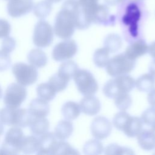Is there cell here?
<instances>
[{"label":"cell","instance_id":"cell-25","mask_svg":"<svg viewBox=\"0 0 155 155\" xmlns=\"http://www.w3.org/2000/svg\"><path fill=\"white\" fill-rule=\"evenodd\" d=\"M78 70L79 67L77 64L73 61L69 60L61 64L58 73L70 81L74 77Z\"/></svg>","mask_w":155,"mask_h":155},{"label":"cell","instance_id":"cell-27","mask_svg":"<svg viewBox=\"0 0 155 155\" xmlns=\"http://www.w3.org/2000/svg\"><path fill=\"white\" fill-rule=\"evenodd\" d=\"M99 0H78L79 7L87 19L93 23V18L98 6Z\"/></svg>","mask_w":155,"mask_h":155},{"label":"cell","instance_id":"cell-11","mask_svg":"<svg viewBox=\"0 0 155 155\" xmlns=\"http://www.w3.org/2000/svg\"><path fill=\"white\" fill-rule=\"evenodd\" d=\"M92 136L97 139L103 140L108 137L112 130L110 121L104 116L96 117L92 121L90 126Z\"/></svg>","mask_w":155,"mask_h":155},{"label":"cell","instance_id":"cell-46","mask_svg":"<svg viewBox=\"0 0 155 155\" xmlns=\"http://www.w3.org/2000/svg\"><path fill=\"white\" fill-rule=\"evenodd\" d=\"M150 130H151V131L152 132L153 134L154 135V136L155 137V125H154L153 126L151 127V128H150Z\"/></svg>","mask_w":155,"mask_h":155},{"label":"cell","instance_id":"cell-5","mask_svg":"<svg viewBox=\"0 0 155 155\" xmlns=\"http://www.w3.org/2000/svg\"><path fill=\"white\" fill-rule=\"evenodd\" d=\"M24 137V133L20 127H14L9 129L0 148V154H16L20 153Z\"/></svg>","mask_w":155,"mask_h":155},{"label":"cell","instance_id":"cell-50","mask_svg":"<svg viewBox=\"0 0 155 155\" xmlns=\"http://www.w3.org/2000/svg\"><path fill=\"white\" fill-rule=\"evenodd\" d=\"M5 1H10V0H5Z\"/></svg>","mask_w":155,"mask_h":155},{"label":"cell","instance_id":"cell-1","mask_svg":"<svg viewBox=\"0 0 155 155\" xmlns=\"http://www.w3.org/2000/svg\"><path fill=\"white\" fill-rule=\"evenodd\" d=\"M74 10L62 7L57 13L54 24L53 31L59 38L70 39L74 33L76 26Z\"/></svg>","mask_w":155,"mask_h":155},{"label":"cell","instance_id":"cell-44","mask_svg":"<svg viewBox=\"0 0 155 155\" xmlns=\"http://www.w3.org/2000/svg\"><path fill=\"white\" fill-rule=\"evenodd\" d=\"M149 73L155 76V59L151 62L149 66Z\"/></svg>","mask_w":155,"mask_h":155},{"label":"cell","instance_id":"cell-43","mask_svg":"<svg viewBox=\"0 0 155 155\" xmlns=\"http://www.w3.org/2000/svg\"><path fill=\"white\" fill-rule=\"evenodd\" d=\"M124 0H104V2L108 5H116Z\"/></svg>","mask_w":155,"mask_h":155},{"label":"cell","instance_id":"cell-35","mask_svg":"<svg viewBox=\"0 0 155 155\" xmlns=\"http://www.w3.org/2000/svg\"><path fill=\"white\" fill-rule=\"evenodd\" d=\"M104 153L107 155L133 154L134 152L130 148L121 147L116 143H111L104 149Z\"/></svg>","mask_w":155,"mask_h":155},{"label":"cell","instance_id":"cell-36","mask_svg":"<svg viewBox=\"0 0 155 155\" xmlns=\"http://www.w3.org/2000/svg\"><path fill=\"white\" fill-rule=\"evenodd\" d=\"M143 124L152 127L155 125V107H151L145 110L140 117Z\"/></svg>","mask_w":155,"mask_h":155},{"label":"cell","instance_id":"cell-31","mask_svg":"<svg viewBox=\"0 0 155 155\" xmlns=\"http://www.w3.org/2000/svg\"><path fill=\"white\" fill-rule=\"evenodd\" d=\"M110 52L105 48H99L96 50L93 54V62L99 68L106 67L110 59Z\"/></svg>","mask_w":155,"mask_h":155},{"label":"cell","instance_id":"cell-33","mask_svg":"<svg viewBox=\"0 0 155 155\" xmlns=\"http://www.w3.org/2000/svg\"><path fill=\"white\" fill-rule=\"evenodd\" d=\"M113 99L116 107L120 111H126L132 104V98L128 93L120 94Z\"/></svg>","mask_w":155,"mask_h":155},{"label":"cell","instance_id":"cell-38","mask_svg":"<svg viewBox=\"0 0 155 155\" xmlns=\"http://www.w3.org/2000/svg\"><path fill=\"white\" fill-rule=\"evenodd\" d=\"M11 65V58L9 53L0 50V71H4L10 68Z\"/></svg>","mask_w":155,"mask_h":155},{"label":"cell","instance_id":"cell-40","mask_svg":"<svg viewBox=\"0 0 155 155\" xmlns=\"http://www.w3.org/2000/svg\"><path fill=\"white\" fill-rule=\"evenodd\" d=\"M11 31V25L8 21L0 19V39L9 35Z\"/></svg>","mask_w":155,"mask_h":155},{"label":"cell","instance_id":"cell-22","mask_svg":"<svg viewBox=\"0 0 155 155\" xmlns=\"http://www.w3.org/2000/svg\"><path fill=\"white\" fill-rule=\"evenodd\" d=\"M29 127L30 131L33 135L40 136L48 132L50 127V123L48 120L45 117H33Z\"/></svg>","mask_w":155,"mask_h":155},{"label":"cell","instance_id":"cell-14","mask_svg":"<svg viewBox=\"0 0 155 155\" xmlns=\"http://www.w3.org/2000/svg\"><path fill=\"white\" fill-rule=\"evenodd\" d=\"M143 123L140 117L132 116L130 114L124 122L120 131H122L127 136L133 137L143 130Z\"/></svg>","mask_w":155,"mask_h":155},{"label":"cell","instance_id":"cell-45","mask_svg":"<svg viewBox=\"0 0 155 155\" xmlns=\"http://www.w3.org/2000/svg\"><path fill=\"white\" fill-rule=\"evenodd\" d=\"M3 133H4V126L2 122L0 121V136L3 134Z\"/></svg>","mask_w":155,"mask_h":155},{"label":"cell","instance_id":"cell-20","mask_svg":"<svg viewBox=\"0 0 155 155\" xmlns=\"http://www.w3.org/2000/svg\"><path fill=\"white\" fill-rule=\"evenodd\" d=\"M28 62L36 68H41L46 65L48 59L46 54L39 48H34L27 55Z\"/></svg>","mask_w":155,"mask_h":155},{"label":"cell","instance_id":"cell-15","mask_svg":"<svg viewBox=\"0 0 155 155\" xmlns=\"http://www.w3.org/2000/svg\"><path fill=\"white\" fill-rule=\"evenodd\" d=\"M81 112L88 116H94L101 110L100 101L93 95L84 96L80 101Z\"/></svg>","mask_w":155,"mask_h":155},{"label":"cell","instance_id":"cell-13","mask_svg":"<svg viewBox=\"0 0 155 155\" xmlns=\"http://www.w3.org/2000/svg\"><path fill=\"white\" fill-rule=\"evenodd\" d=\"M59 140L54 133L47 132L39 136V149L37 154H56Z\"/></svg>","mask_w":155,"mask_h":155},{"label":"cell","instance_id":"cell-41","mask_svg":"<svg viewBox=\"0 0 155 155\" xmlns=\"http://www.w3.org/2000/svg\"><path fill=\"white\" fill-rule=\"evenodd\" d=\"M147 100L149 104L151 107H155V88H154L152 90L149 91L147 96Z\"/></svg>","mask_w":155,"mask_h":155},{"label":"cell","instance_id":"cell-8","mask_svg":"<svg viewBox=\"0 0 155 155\" xmlns=\"http://www.w3.org/2000/svg\"><path fill=\"white\" fill-rule=\"evenodd\" d=\"M53 28L46 21L41 19L34 28L33 42L39 48H45L49 46L53 40Z\"/></svg>","mask_w":155,"mask_h":155},{"label":"cell","instance_id":"cell-39","mask_svg":"<svg viewBox=\"0 0 155 155\" xmlns=\"http://www.w3.org/2000/svg\"><path fill=\"white\" fill-rule=\"evenodd\" d=\"M16 47V41L12 37L7 36L2 40L1 48L3 51L10 53L14 50Z\"/></svg>","mask_w":155,"mask_h":155},{"label":"cell","instance_id":"cell-49","mask_svg":"<svg viewBox=\"0 0 155 155\" xmlns=\"http://www.w3.org/2000/svg\"><path fill=\"white\" fill-rule=\"evenodd\" d=\"M132 1H140V0H132Z\"/></svg>","mask_w":155,"mask_h":155},{"label":"cell","instance_id":"cell-4","mask_svg":"<svg viewBox=\"0 0 155 155\" xmlns=\"http://www.w3.org/2000/svg\"><path fill=\"white\" fill-rule=\"evenodd\" d=\"M136 60L130 59L124 53L116 54L110 58L106 65L108 75L116 77L127 74L134 68Z\"/></svg>","mask_w":155,"mask_h":155},{"label":"cell","instance_id":"cell-3","mask_svg":"<svg viewBox=\"0 0 155 155\" xmlns=\"http://www.w3.org/2000/svg\"><path fill=\"white\" fill-rule=\"evenodd\" d=\"M108 81L103 87L104 95L108 98H114L122 93H128L135 87L134 79L129 75L114 77Z\"/></svg>","mask_w":155,"mask_h":155},{"label":"cell","instance_id":"cell-47","mask_svg":"<svg viewBox=\"0 0 155 155\" xmlns=\"http://www.w3.org/2000/svg\"><path fill=\"white\" fill-rule=\"evenodd\" d=\"M47 1L50 2L51 3H58L61 2L62 0H47Z\"/></svg>","mask_w":155,"mask_h":155},{"label":"cell","instance_id":"cell-7","mask_svg":"<svg viewBox=\"0 0 155 155\" xmlns=\"http://www.w3.org/2000/svg\"><path fill=\"white\" fill-rule=\"evenodd\" d=\"M12 73L17 82L24 87L33 84L38 78L36 68L24 62L15 64L12 67Z\"/></svg>","mask_w":155,"mask_h":155},{"label":"cell","instance_id":"cell-17","mask_svg":"<svg viewBox=\"0 0 155 155\" xmlns=\"http://www.w3.org/2000/svg\"><path fill=\"white\" fill-rule=\"evenodd\" d=\"M148 46L146 42L139 39L131 43L126 48L124 53L131 59L136 60L137 58L143 56L148 52Z\"/></svg>","mask_w":155,"mask_h":155},{"label":"cell","instance_id":"cell-18","mask_svg":"<svg viewBox=\"0 0 155 155\" xmlns=\"http://www.w3.org/2000/svg\"><path fill=\"white\" fill-rule=\"evenodd\" d=\"M137 143L144 150L150 151L155 148V137L149 130H142L137 136Z\"/></svg>","mask_w":155,"mask_h":155},{"label":"cell","instance_id":"cell-37","mask_svg":"<svg viewBox=\"0 0 155 155\" xmlns=\"http://www.w3.org/2000/svg\"><path fill=\"white\" fill-rule=\"evenodd\" d=\"M79 153L65 140H60L56 154H79Z\"/></svg>","mask_w":155,"mask_h":155},{"label":"cell","instance_id":"cell-9","mask_svg":"<svg viewBox=\"0 0 155 155\" xmlns=\"http://www.w3.org/2000/svg\"><path fill=\"white\" fill-rule=\"evenodd\" d=\"M27 95L26 88L19 83L10 84L4 96V103L7 107L19 108L25 100Z\"/></svg>","mask_w":155,"mask_h":155},{"label":"cell","instance_id":"cell-48","mask_svg":"<svg viewBox=\"0 0 155 155\" xmlns=\"http://www.w3.org/2000/svg\"><path fill=\"white\" fill-rule=\"evenodd\" d=\"M2 88H1V87L0 86V99L2 97Z\"/></svg>","mask_w":155,"mask_h":155},{"label":"cell","instance_id":"cell-28","mask_svg":"<svg viewBox=\"0 0 155 155\" xmlns=\"http://www.w3.org/2000/svg\"><path fill=\"white\" fill-rule=\"evenodd\" d=\"M104 151L102 143L95 138L86 142L83 147V152L87 155H98L102 154Z\"/></svg>","mask_w":155,"mask_h":155},{"label":"cell","instance_id":"cell-26","mask_svg":"<svg viewBox=\"0 0 155 155\" xmlns=\"http://www.w3.org/2000/svg\"><path fill=\"white\" fill-rule=\"evenodd\" d=\"M52 3L47 0H43L34 5L33 10L36 17L40 19H44L51 13Z\"/></svg>","mask_w":155,"mask_h":155},{"label":"cell","instance_id":"cell-30","mask_svg":"<svg viewBox=\"0 0 155 155\" xmlns=\"http://www.w3.org/2000/svg\"><path fill=\"white\" fill-rule=\"evenodd\" d=\"M36 92L39 98L47 102L53 100L56 94V92L48 82L39 84L36 88Z\"/></svg>","mask_w":155,"mask_h":155},{"label":"cell","instance_id":"cell-19","mask_svg":"<svg viewBox=\"0 0 155 155\" xmlns=\"http://www.w3.org/2000/svg\"><path fill=\"white\" fill-rule=\"evenodd\" d=\"M73 131V125L69 120L59 121L54 128V134L59 140H65L69 138Z\"/></svg>","mask_w":155,"mask_h":155},{"label":"cell","instance_id":"cell-42","mask_svg":"<svg viewBox=\"0 0 155 155\" xmlns=\"http://www.w3.org/2000/svg\"><path fill=\"white\" fill-rule=\"evenodd\" d=\"M148 53L150 55L155 59V41L152 42L149 46L148 49Z\"/></svg>","mask_w":155,"mask_h":155},{"label":"cell","instance_id":"cell-10","mask_svg":"<svg viewBox=\"0 0 155 155\" xmlns=\"http://www.w3.org/2000/svg\"><path fill=\"white\" fill-rule=\"evenodd\" d=\"M78 51L76 42L70 39L58 43L52 51L53 59L58 62H62L73 58Z\"/></svg>","mask_w":155,"mask_h":155},{"label":"cell","instance_id":"cell-29","mask_svg":"<svg viewBox=\"0 0 155 155\" xmlns=\"http://www.w3.org/2000/svg\"><path fill=\"white\" fill-rule=\"evenodd\" d=\"M39 145V137L36 136H25L21 148V151L25 154H33L38 151Z\"/></svg>","mask_w":155,"mask_h":155},{"label":"cell","instance_id":"cell-34","mask_svg":"<svg viewBox=\"0 0 155 155\" xmlns=\"http://www.w3.org/2000/svg\"><path fill=\"white\" fill-rule=\"evenodd\" d=\"M109 16V9L105 5L99 4L93 18V23L97 24H104Z\"/></svg>","mask_w":155,"mask_h":155},{"label":"cell","instance_id":"cell-32","mask_svg":"<svg viewBox=\"0 0 155 155\" xmlns=\"http://www.w3.org/2000/svg\"><path fill=\"white\" fill-rule=\"evenodd\" d=\"M69 81L68 79L57 73L50 77L48 82L54 91L58 93L64 90L67 88Z\"/></svg>","mask_w":155,"mask_h":155},{"label":"cell","instance_id":"cell-24","mask_svg":"<svg viewBox=\"0 0 155 155\" xmlns=\"http://www.w3.org/2000/svg\"><path fill=\"white\" fill-rule=\"evenodd\" d=\"M104 47L110 53H115L120 49L122 41L120 36L115 33L108 34L104 41Z\"/></svg>","mask_w":155,"mask_h":155},{"label":"cell","instance_id":"cell-12","mask_svg":"<svg viewBox=\"0 0 155 155\" xmlns=\"http://www.w3.org/2000/svg\"><path fill=\"white\" fill-rule=\"evenodd\" d=\"M33 7V0H10L7 5V10L11 17L19 18L30 13Z\"/></svg>","mask_w":155,"mask_h":155},{"label":"cell","instance_id":"cell-21","mask_svg":"<svg viewBox=\"0 0 155 155\" xmlns=\"http://www.w3.org/2000/svg\"><path fill=\"white\" fill-rule=\"evenodd\" d=\"M135 86L142 92H149L155 87V76L151 73H145L135 81Z\"/></svg>","mask_w":155,"mask_h":155},{"label":"cell","instance_id":"cell-23","mask_svg":"<svg viewBox=\"0 0 155 155\" xmlns=\"http://www.w3.org/2000/svg\"><path fill=\"white\" fill-rule=\"evenodd\" d=\"M61 113L65 119L69 120H74L81 113L80 105L74 101H68L62 105Z\"/></svg>","mask_w":155,"mask_h":155},{"label":"cell","instance_id":"cell-6","mask_svg":"<svg viewBox=\"0 0 155 155\" xmlns=\"http://www.w3.org/2000/svg\"><path fill=\"white\" fill-rule=\"evenodd\" d=\"M74 81L78 91L84 96L94 94L98 90V84L92 73L87 70H78Z\"/></svg>","mask_w":155,"mask_h":155},{"label":"cell","instance_id":"cell-16","mask_svg":"<svg viewBox=\"0 0 155 155\" xmlns=\"http://www.w3.org/2000/svg\"><path fill=\"white\" fill-rule=\"evenodd\" d=\"M28 110L32 117H45L50 112V106L47 101L41 98H35L31 101Z\"/></svg>","mask_w":155,"mask_h":155},{"label":"cell","instance_id":"cell-2","mask_svg":"<svg viewBox=\"0 0 155 155\" xmlns=\"http://www.w3.org/2000/svg\"><path fill=\"white\" fill-rule=\"evenodd\" d=\"M32 116L25 108L5 107L0 110V121L6 125L25 128L29 126Z\"/></svg>","mask_w":155,"mask_h":155}]
</instances>
